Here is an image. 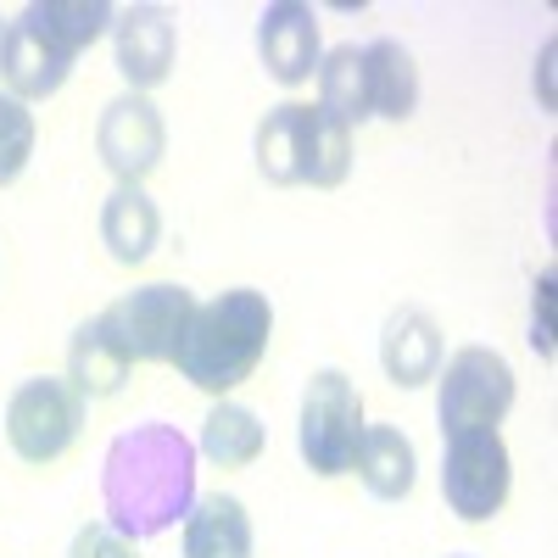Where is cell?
Returning a JSON list of instances; mask_svg holds the SVG:
<instances>
[{"instance_id": "4", "label": "cell", "mask_w": 558, "mask_h": 558, "mask_svg": "<svg viewBox=\"0 0 558 558\" xmlns=\"http://www.w3.org/2000/svg\"><path fill=\"white\" fill-rule=\"evenodd\" d=\"M514 368H508L502 352L492 347H463L441 363L436 375V418H441V436L458 430H497L508 408H514Z\"/></svg>"}, {"instance_id": "11", "label": "cell", "mask_w": 558, "mask_h": 558, "mask_svg": "<svg viewBox=\"0 0 558 558\" xmlns=\"http://www.w3.org/2000/svg\"><path fill=\"white\" fill-rule=\"evenodd\" d=\"M78 57H68L51 34H39L28 17L7 23V45H0V78L12 84L17 101H51L68 84Z\"/></svg>"}, {"instance_id": "16", "label": "cell", "mask_w": 558, "mask_h": 558, "mask_svg": "<svg viewBox=\"0 0 558 558\" xmlns=\"http://www.w3.org/2000/svg\"><path fill=\"white\" fill-rule=\"evenodd\" d=\"M162 241V213L157 202L140 191V184H118V191L101 202V246L112 252V263L140 268Z\"/></svg>"}, {"instance_id": "6", "label": "cell", "mask_w": 558, "mask_h": 558, "mask_svg": "<svg viewBox=\"0 0 558 558\" xmlns=\"http://www.w3.org/2000/svg\"><path fill=\"white\" fill-rule=\"evenodd\" d=\"M84 430V397L57 380L34 375L7 397V441L23 463H57Z\"/></svg>"}, {"instance_id": "7", "label": "cell", "mask_w": 558, "mask_h": 558, "mask_svg": "<svg viewBox=\"0 0 558 558\" xmlns=\"http://www.w3.org/2000/svg\"><path fill=\"white\" fill-rule=\"evenodd\" d=\"M191 313H196V296L184 286H173V279H157V286L123 291L101 318H107V330L118 336V347L134 363H173Z\"/></svg>"}, {"instance_id": "22", "label": "cell", "mask_w": 558, "mask_h": 558, "mask_svg": "<svg viewBox=\"0 0 558 558\" xmlns=\"http://www.w3.org/2000/svg\"><path fill=\"white\" fill-rule=\"evenodd\" d=\"M302 123L307 107L286 101L257 123V173L268 184H302Z\"/></svg>"}, {"instance_id": "2", "label": "cell", "mask_w": 558, "mask_h": 558, "mask_svg": "<svg viewBox=\"0 0 558 558\" xmlns=\"http://www.w3.org/2000/svg\"><path fill=\"white\" fill-rule=\"evenodd\" d=\"M268 336H274V307L263 291L252 286H235L213 302H196L191 324L179 336V352H173V368L196 391L207 397H229L235 386H246L257 375V363L268 352Z\"/></svg>"}, {"instance_id": "13", "label": "cell", "mask_w": 558, "mask_h": 558, "mask_svg": "<svg viewBox=\"0 0 558 558\" xmlns=\"http://www.w3.org/2000/svg\"><path fill=\"white\" fill-rule=\"evenodd\" d=\"M134 375V357L118 347V336L107 330V318H84L73 341H68V386L84 397V402H96V397H118L123 380Z\"/></svg>"}, {"instance_id": "17", "label": "cell", "mask_w": 558, "mask_h": 558, "mask_svg": "<svg viewBox=\"0 0 558 558\" xmlns=\"http://www.w3.org/2000/svg\"><path fill=\"white\" fill-rule=\"evenodd\" d=\"M352 470H357L368 497L402 502L413 492V481H418V452H413V441L397 425H363V441L352 452Z\"/></svg>"}, {"instance_id": "18", "label": "cell", "mask_w": 558, "mask_h": 558, "mask_svg": "<svg viewBox=\"0 0 558 558\" xmlns=\"http://www.w3.org/2000/svg\"><path fill=\"white\" fill-rule=\"evenodd\" d=\"M268 447V430H263V418L246 408V402H213V413L202 418V441L196 452L213 458L218 470H246V463H257Z\"/></svg>"}, {"instance_id": "27", "label": "cell", "mask_w": 558, "mask_h": 558, "mask_svg": "<svg viewBox=\"0 0 558 558\" xmlns=\"http://www.w3.org/2000/svg\"><path fill=\"white\" fill-rule=\"evenodd\" d=\"M452 558H470V553H452Z\"/></svg>"}, {"instance_id": "21", "label": "cell", "mask_w": 558, "mask_h": 558, "mask_svg": "<svg viewBox=\"0 0 558 558\" xmlns=\"http://www.w3.org/2000/svg\"><path fill=\"white\" fill-rule=\"evenodd\" d=\"M347 173H352V129L336 123L330 112L307 107V123H302V184H313V191H336Z\"/></svg>"}, {"instance_id": "23", "label": "cell", "mask_w": 558, "mask_h": 558, "mask_svg": "<svg viewBox=\"0 0 558 558\" xmlns=\"http://www.w3.org/2000/svg\"><path fill=\"white\" fill-rule=\"evenodd\" d=\"M34 140H39V129H34L28 101H17L12 89H7V96H0V191L17 184L23 168L34 162Z\"/></svg>"}, {"instance_id": "10", "label": "cell", "mask_w": 558, "mask_h": 558, "mask_svg": "<svg viewBox=\"0 0 558 558\" xmlns=\"http://www.w3.org/2000/svg\"><path fill=\"white\" fill-rule=\"evenodd\" d=\"M112 57H118V73L129 78L134 96L157 89L173 73V57H179L173 17L162 7H129V12H118V23H112Z\"/></svg>"}, {"instance_id": "24", "label": "cell", "mask_w": 558, "mask_h": 558, "mask_svg": "<svg viewBox=\"0 0 558 558\" xmlns=\"http://www.w3.org/2000/svg\"><path fill=\"white\" fill-rule=\"evenodd\" d=\"M553 296H558V279H553V268H542L531 286V347L542 357H553Z\"/></svg>"}, {"instance_id": "15", "label": "cell", "mask_w": 558, "mask_h": 558, "mask_svg": "<svg viewBox=\"0 0 558 558\" xmlns=\"http://www.w3.org/2000/svg\"><path fill=\"white\" fill-rule=\"evenodd\" d=\"M363 78H368V112L386 123H408L418 112V62L402 39H368L363 45Z\"/></svg>"}, {"instance_id": "12", "label": "cell", "mask_w": 558, "mask_h": 558, "mask_svg": "<svg viewBox=\"0 0 558 558\" xmlns=\"http://www.w3.org/2000/svg\"><path fill=\"white\" fill-rule=\"evenodd\" d=\"M441 324L425 313V307H397L386 318V336H380V368L386 380L402 386V391H418L441 375Z\"/></svg>"}, {"instance_id": "19", "label": "cell", "mask_w": 558, "mask_h": 558, "mask_svg": "<svg viewBox=\"0 0 558 558\" xmlns=\"http://www.w3.org/2000/svg\"><path fill=\"white\" fill-rule=\"evenodd\" d=\"M318 112H330L336 123L357 129L368 123V78H363V45H336L318 57Z\"/></svg>"}, {"instance_id": "1", "label": "cell", "mask_w": 558, "mask_h": 558, "mask_svg": "<svg viewBox=\"0 0 558 558\" xmlns=\"http://www.w3.org/2000/svg\"><path fill=\"white\" fill-rule=\"evenodd\" d=\"M196 502V441L179 425H134L101 458V508L123 542H151L184 525Z\"/></svg>"}, {"instance_id": "9", "label": "cell", "mask_w": 558, "mask_h": 558, "mask_svg": "<svg viewBox=\"0 0 558 558\" xmlns=\"http://www.w3.org/2000/svg\"><path fill=\"white\" fill-rule=\"evenodd\" d=\"M257 57H263V73L274 84H307L318 73V12L302 7V0H274V7H263L257 17Z\"/></svg>"}, {"instance_id": "14", "label": "cell", "mask_w": 558, "mask_h": 558, "mask_svg": "<svg viewBox=\"0 0 558 558\" xmlns=\"http://www.w3.org/2000/svg\"><path fill=\"white\" fill-rule=\"evenodd\" d=\"M257 536H252V514L241 497H196L184 514V558H252Z\"/></svg>"}, {"instance_id": "3", "label": "cell", "mask_w": 558, "mask_h": 558, "mask_svg": "<svg viewBox=\"0 0 558 558\" xmlns=\"http://www.w3.org/2000/svg\"><path fill=\"white\" fill-rule=\"evenodd\" d=\"M363 441V397L347 368H318L302 391V418H296V447L313 475L336 481L352 470V452Z\"/></svg>"}, {"instance_id": "26", "label": "cell", "mask_w": 558, "mask_h": 558, "mask_svg": "<svg viewBox=\"0 0 558 558\" xmlns=\"http://www.w3.org/2000/svg\"><path fill=\"white\" fill-rule=\"evenodd\" d=\"M0 45H7V23H0Z\"/></svg>"}, {"instance_id": "20", "label": "cell", "mask_w": 558, "mask_h": 558, "mask_svg": "<svg viewBox=\"0 0 558 558\" xmlns=\"http://www.w3.org/2000/svg\"><path fill=\"white\" fill-rule=\"evenodd\" d=\"M23 17L39 34H51L68 57L89 51V45H96L101 34H112V23H118V12L107 7V0H34Z\"/></svg>"}, {"instance_id": "8", "label": "cell", "mask_w": 558, "mask_h": 558, "mask_svg": "<svg viewBox=\"0 0 558 558\" xmlns=\"http://www.w3.org/2000/svg\"><path fill=\"white\" fill-rule=\"evenodd\" d=\"M96 151L107 162V173L118 184H140L168 151V123L157 112L151 96H134V89H123L118 101L101 107V123H96Z\"/></svg>"}, {"instance_id": "5", "label": "cell", "mask_w": 558, "mask_h": 558, "mask_svg": "<svg viewBox=\"0 0 558 558\" xmlns=\"http://www.w3.org/2000/svg\"><path fill=\"white\" fill-rule=\"evenodd\" d=\"M508 486H514V463H508V441L497 430H458L447 436L441 452V497L463 525H486L502 514Z\"/></svg>"}, {"instance_id": "25", "label": "cell", "mask_w": 558, "mask_h": 558, "mask_svg": "<svg viewBox=\"0 0 558 558\" xmlns=\"http://www.w3.org/2000/svg\"><path fill=\"white\" fill-rule=\"evenodd\" d=\"M68 558H134V542H123L107 520L101 525H84L68 547Z\"/></svg>"}]
</instances>
